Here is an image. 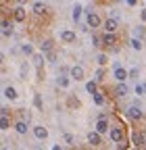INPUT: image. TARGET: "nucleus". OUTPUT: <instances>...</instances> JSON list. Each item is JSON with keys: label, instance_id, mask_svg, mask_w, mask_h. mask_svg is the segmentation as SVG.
Masks as SVG:
<instances>
[{"label": "nucleus", "instance_id": "nucleus-1", "mask_svg": "<svg viewBox=\"0 0 146 150\" xmlns=\"http://www.w3.org/2000/svg\"><path fill=\"white\" fill-rule=\"evenodd\" d=\"M125 115L130 117V119H134V121H140V119L144 117V112H142V110H140V108H138V106L134 104V106H130V108L125 110Z\"/></svg>", "mask_w": 146, "mask_h": 150}, {"label": "nucleus", "instance_id": "nucleus-2", "mask_svg": "<svg viewBox=\"0 0 146 150\" xmlns=\"http://www.w3.org/2000/svg\"><path fill=\"white\" fill-rule=\"evenodd\" d=\"M13 19H15L17 23H23V21H25V8H23V6L13 8Z\"/></svg>", "mask_w": 146, "mask_h": 150}, {"label": "nucleus", "instance_id": "nucleus-3", "mask_svg": "<svg viewBox=\"0 0 146 150\" xmlns=\"http://www.w3.org/2000/svg\"><path fill=\"white\" fill-rule=\"evenodd\" d=\"M111 140L117 144H123V129L121 127H113L111 129Z\"/></svg>", "mask_w": 146, "mask_h": 150}, {"label": "nucleus", "instance_id": "nucleus-4", "mask_svg": "<svg viewBox=\"0 0 146 150\" xmlns=\"http://www.w3.org/2000/svg\"><path fill=\"white\" fill-rule=\"evenodd\" d=\"M71 77L75 79V81L84 79V67H82V65H75V67H71Z\"/></svg>", "mask_w": 146, "mask_h": 150}, {"label": "nucleus", "instance_id": "nucleus-5", "mask_svg": "<svg viewBox=\"0 0 146 150\" xmlns=\"http://www.w3.org/2000/svg\"><path fill=\"white\" fill-rule=\"evenodd\" d=\"M117 27H119V23L115 21V19H106V21H104V31L106 33H115Z\"/></svg>", "mask_w": 146, "mask_h": 150}, {"label": "nucleus", "instance_id": "nucleus-6", "mask_svg": "<svg viewBox=\"0 0 146 150\" xmlns=\"http://www.w3.org/2000/svg\"><path fill=\"white\" fill-rule=\"evenodd\" d=\"M0 129H9V110L0 108Z\"/></svg>", "mask_w": 146, "mask_h": 150}, {"label": "nucleus", "instance_id": "nucleus-7", "mask_svg": "<svg viewBox=\"0 0 146 150\" xmlns=\"http://www.w3.org/2000/svg\"><path fill=\"white\" fill-rule=\"evenodd\" d=\"M33 136L38 138V140H46L48 138V129L42 127V125H38V127H33Z\"/></svg>", "mask_w": 146, "mask_h": 150}, {"label": "nucleus", "instance_id": "nucleus-8", "mask_svg": "<svg viewBox=\"0 0 146 150\" xmlns=\"http://www.w3.org/2000/svg\"><path fill=\"white\" fill-rule=\"evenodd\" d=\"M127 77H130V73H127V71H125L123 67H119V69H115V79H117L119 83H123V81H125Z\"/></svg>", "mask_w": 146, "mask_h": 150}, {"label": "nucleus", "instance_id": "nucleus-9", "mask_svg": "<svg viewBox=\"0 0 146 150\" xmlns=\"http://www.w3.org/2000/svg\"><path fill=\"white\" fill-rule=\"evenodd\" d=\"M115 42H117L115 33H104L102 35V46H115Z\"/></svg>", "mask_w": 146, "mask_h": 150}, {"label": "nucleus", "instance_id": "nucleus-10", "mask_svg": "<svg viewBox=\"0 0 146 150\" xmlns=\"http://www.w3.org/2000/svg\"><path fill=\"white\" fill-rule=\"evenodd\" d=\"M88 142L92 146H98L100 144V134H98V131H90V134H88Z\"/></svg>", "mask_w": 146, "mask_h": 150}, {"label": "nucleus", "instance_id": "nucleus-11", "mask_svg": "<svg viewBox=\"0 0 146 150\" xmlns=\"http://www.w3.org/2000/svg\"><path fill=\"white\" fill-rule=\"evenodd\" d=\"M98 25H100V19H98V15H96V13L88 15V27H98Z\"/></svg>", "mask_w": 146, "mask_h": 150}, {"label": "nucleus", "instance_id": "nucleus-12", "mask_svg": "<svg viewBox=\"0 0 146 150\" xmlns=\"http://www.w3.org/2000/svg\"><path fill=\"white\" fill-rule=\"evenodd\" d=\"M61 40L67 42V44L75 42V31H63V33H61Z\"/></svg>", "mask_w": 146, "mask_h": 150}, {"label": "nucleus", "instance_id": "nucleus-13", "mask_svg": "<svg viewBox=\"0 0 146 150\" xmlns=\"http://www.w3.org/2000/svg\"><path fill=\"white\" fill-rule=\"evenodd\" d=\"M96 131H98V134H106V131H108V123H106V119H98V123H96Z\"/></svg>", "mask_w": 146, "mask_h": 150}, {"label": "nucleus", "instance_id": "nucleus-14", "mask_svg": "<svg viewBox=\"0 0 146 150\" xmlns=\"http://www.w3.org/2000/svg\"><path fill=\"white\" fill-rule=\"evenodd\" d=\"M2 35H13V23L2 19Z\"/></svg>", "mask_w": 146, "mask_h": 150}, {"label": "nucleus", "instance_id": "nucleus-15", "mask_svg": "<svg viewBox=\"0 0 146 150\" xmlns=\"http://www.w3.org/2000/svg\"><path fill=\"white\" fill-rule=\"evenodd\" d=\"M33 13H35V15H44V13H46V4H42V2H33Z\"/></svg>", "mask_w": 146, "mask_h": 150}, {"label": "nucleus", "instance_id": "nucleus-16", "mask_svg": "<svg viewBox=\"0 0 146 150\" xmlns=\"http://www.w3.org/2000/svg\"><path fill=\"white\" fill-rule=\"evenodd\" d=\"M4 96H6L9 100H15V98H17V92H15V88L6 86V88H4Z\"/></svg>", "mask_w": 146, "mask_h": 150}, {"label": "nucleus", "instance_id": "nucleus-17", "mask_svg": "<svg viewBox=\"0 0 146 150\" xmlns=\"http://www.w3.org/2000/svg\"><path fill=\"white\" fill-rule=\"evenodd\" d=\"M125 94H127V86H125V83H119V86L115 88V96L121 98V96H125Z\"/></svg>", "mask_w": 146, "mask_h": 150}, {"label": "nucleus", "instance_id": "nucleus-18", "mask_svg": "<svg viewBox=\"0 0 146 150\" xmlns=\"http://www.w3.org/2000/svg\"><path fill=\"white\" fill-rule=\"evenodd\" d=\"M42 63H44V56H42V54H33V65L38 67L40 73H42Z\"/></svg>", "mask_w": 146, "mask_h": 150}, {"label": "nucleus", "instance_id": "nucleus-19", "mask_svg": "<svg viewBox=\"0 0 146 150\" xmlns=\"http://www.w3.org/2000/svg\"><path fill=\"white\" fill-rule=\"evenodd\" d=\"M15 129H17V134H25L27 131V121H17Z\"/></svg>", "mask_w": 146, "mask_h": 150}, {"label": "nucleus", "instance_id": "nucleus-20", "mask_svg": "<svg viewBox=\"0 0 146 150\" xmlns=\"http://www.w3.org/2000/svg\"><path fill=\"white\" fill-rule=\"evenodd\" d=\"M42 52H48V54L52 52V40H44L42 42Z\"/></svg>", "mask_w": 146, "mask_h": 150}, {"label": "nucleus", "instance_id": "nucleus-21", "mask_svg": "<svg viewBox=\"0 0 146 150\" xmlns=\"http://www.w3.org/2000/svg\"><path fill=\"white\" fill-rule=\"evenodd\" d=\"M146 35V29L144 27H136L134 29V38H136V40H138V38H144Z\"/></svg>", "mask_w": 146, "mask_h": 150}, {"label": "nucleus", "instance_id": "nucleus-22", "mask_svg": "<svg viewBox=\"0 0 146 150\" xmlns=\"http://www.w3.org/2000/svg\"><path fill=\"white\" fill-rule=\"evenodd\" d=\"M94 102H96V104H104V96H102V92H96V94H94Z\"/></svg>", "mask_w": 146, "mask_h": 150}, {"label": "nucleus", "instance_id": "nucleus-23", "mask_svg": "<svg viewBox=\"0 0 146 150\" xmlns=\"http://www.w3.org/2000/svg\"><path fill=\"white\" fill-rule=\"evenodd\" d=\"M136 94H138V96L146 94V83H138V86H136Z\"/></svg>", "mask_w": 146, "mask_h": 150}, {"label": "nucleus", "instance_id": "nucleus-24", "mask_svg": "<svg viewBox=\"0 0 146 150\" xmlns=\"http://www.w3.org/2000/svg\"><path fill=\"white\" fill-rule=\"evenodd\" d=\"M79 15H82V6H79V4H75V6H73V19L77 21V19H79Z\"/></svg>", "mask_w": 146, "mask_h": 150}, {"label": "nucleus", "instance_id": "nucleus-25", "mask_svg": "<svg viewBox=\"0 0 146 150\" xmlns=\"http://www.w3.org/2000/svg\"><path fill=\"white\" fill-rule=\"evenodd\" d=\"M21 50H23L25 54H33V46H31V44H23V46H21Z\"/></svg>", "mask_w": 146, "mask_h": 150}, {"label": "nucleus", "instance_id": "nucleus-26", "mask_svg": "<svg viewBox=\"0 0 146 150\" xmlns=\"http://www.w3.org/2000/svg\"><path fill=\"white\" fill-rule=\"evenodd\" d=\"M59 86H61V88H67V86H69V77H65V75H63V77H59Z\"/></svg>", "mask_w": 146, "mask_h": 150}, {"label": "nucleus", "instance_id": "nucleus-27", "mask_svg": "<svg viewBox=\"0 0 146 150\" xmlns=\"http://www.w3.org/2000/svg\"><path fill=\"white\" fill-rule=\"evenodd\" d=\"M86 90H88L90 94H96V83H94V81H90V83L86 86Z\"/></svg>", "mask_w": 146, "mask_h": 150}, {"label": "nucleus", "instance_id": "nucleus-28", "mask_svg": "<svg viewBox=\"0 0 146 150\" xmlns=\"http://www.w3.org/2000/svg\"><path fill=\"white\" fill-rule=\"evenodd\" d=\"M132 46H134L136 50H142V42H140V40H136V38L132 40Z\"/></svg>", "mask_w": 146, "mask_h": 150}, {"label": "nucleus", "instance_id": "nucleus-29", "mask_svg": "<svg viewBox=\"0 0 146 150\" xmlns=\"http://www.w3.org/2000/svg\"><path fill=\"white\" fill-rule=\"evenodd\" d=\"M92 44H94V46H102V38L94 35V38H92Z\"/></svg>", "mask_w": 146, "mask_h": 150}, {"label": "nucleus", "instance_id": "nucleus-30", "mask_svg": "<svg viewBox=\"0 0 146 150\" xmlns=\"http://www.w3.org/2000/svg\"><path fill=\"white\" fill-rule=\"evenodd\" d=\"M98 63H100V65H106V63H108L106 54H98Z\"/></svg>", "mask_w": 146, "mask_h": 150}, {"label": "nucleus", "instance_id": "nucleus-31", "mask_svg": "<svg viewBox=\"0 0 146 150\" xmlns=\"http://www.w3.org/2000/svg\"><path fill=\"white\" fill-rule=\"evenodd\" d=\"M140 146H146V131H140Z\"/></svg>", "mask_w": 146, "mask_h": 150}, {"label": "nucleus", "instance_id": "nucleus-32", "mask_svg": "<svg viewBox=\"0 0 146 150\" xmlns=\"http://www.w3.org/2000/svg\"><path fill=\"white\" fill-rule=\"evenodd\" d=\"M132 140H134V144H136V146H140V131H136V134L132 136Z\"/></svg>", "mask_w": 146, "mask_h": 150}, {"label": "nucleus", "instance_id": "nucleus-33", "mask_svg": "<svg viewBox=\"0 0 146 150\" xmlns=\"http://www.w3.org/2000/svg\"><path fill=\"white\" fill-rule=\"evenodd\" d=\"M48 61H50V63H57V54L50 52V54H48Z\"/></svg>", "mask_w": 146, "mask_h": 150}, {"label": "nucleus", "instance_id": "nucleus-34", "mask_svg": "<svg viewBox=\"0 0 146 150\" xmlns=\"http://www.w3.org/2000/svg\"><path fill=\"white\" fill-rule=\"evenodd\" d=\"M21 75H23V77L27 75V65H21Z\"/></svg>", "mask_w": 146, "mask_h": 150}, {"label": "nucleus", "instance_id": "nucleus-35", "mask_svg": "<svg viewBox=\"0 0 146 150\" xmlns=\"http://www.w3.org/2000/svg\"><path fill=\"white\" fill-rule=\"evenodd\" d=\"M65 142H67V144H71V142H73V138H71L69 134H65Z\"/></svg>", "mask_w": 146, "mask_h": 150}, {"label": "nucleus", "instance_id": "nucleus-36", "mask_svg": "<svg viewBox=\"0 0 146 150\" xmlns=\"http://www.w3.org/2000/svg\"><path fill=\"white\" fill-rule=\"evenodd\" d=\"M119 150H127V142H123V144H119Z\"/></svg>", "mask_w": 146, "mask_h": 150}, {"label": "nucleus", "instance_id": "nucleus-37", "mask_svg": "<svg viewBox=\"0 0 146 150\" xmlns=\"http://www.w3.org/2000/svg\"><path fill=\"white\" fill-rule=\"evenodd\" d=\"M142 19H144V21H146V11H142Z\"/></svg>", "mask_w": 146, "mask_h": 150}, {"label": "nucleus", "instance_id": "nucleus-38", "mask_svg": "<svg viewBox=\"0 0 146 150\" xmlns=\"http://www.w3.org/2000/svg\"><path fill=\"white\" fill-rule=\"evenodd\" d=\"M52 150H63V148H61V146H54V148H52Z\"/></svg>", "mask_w": 146, "mask_h": 150}, {"label": "nucleus", "instance_id": "nucleus-39", "mask_svg": "<svg viewBox=\"0 0 146 150\" xmlns=\"http://www.w3.org/2000/svg\"><path fill=\"white\" fill-rule=\"evenodd\" d=\"M2 150H6V148H2Z\"/></svg>", "mask_w": 146, "mask_h": 150}]
</instances>
